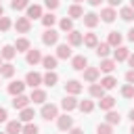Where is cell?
I'll list each match as a JSON object with an SVG mask.
<instances>
[{"mask_svg":"<svg viewBox=\"0 0 134 134\" xmlns=\"http://www.w3.org/2000/svg\"><path fill=\"white\" fill-rule=\"evenodd\" d=\"M6 117H8L6 109H4V107H0V124H2V121H6Z\"/></svg>","mask_w":134,"mask_h":134,"instance_id":"cell-47","label":"cell"},{"mask_svg":"<svg viewBox=\"0 0 134 134\" xmlns=\"http://www.w3.org/2000/svg\"><path fill=\"white\" fill-rule=\"evenodd\" d=\"M57 57H50V54H46V57H42V65L46 67V71H54V67H57Z\"/></svg>","mask_w":134,"mask_h":134,"instance_id":"cell-25","label":"cell"},{"mask_svg":"<svg viewBox=\"0 0 134 134\" xmlns=\"http://www.w3.org/2000/svg\"><path fill=\"white\" fill-rule=\"evenodd\" d=\"M75 2H82V0H75Z\"/></svg>","mask_w":134,"mask_h":134,"instance_id":"cell-58","label":"cell"},{"mask_svg":"<svg viewBox=\"0 0 134 134\" xmlns=\"http://www.w3.org/2000/svg\"><path fill=\"white\" fill-rule=\"evenodd\" d=\"M109 44L107 42H103V44H96V54L100 57V59H107V54H109Z\"/></svg>","mask_w":134,"mask_h":134,"instance_id":"cell-37","label":"cell"},{"mask_svg":"<svg viewBox=\"0 0 134 134\" xmlns=\"http://www.w3.org/2000/svg\"><path fill=\"white\" fill-rule=\"evenodd\" d=\"M27 105H29V96H25V94H17V96L13 98V107H15V109H19V111H21V109H25Z\"/></svg>","mask_w":134,"mask_h":134,"instance_id":"cell-16","label":"cell"},{"mask_svg":"<svg viewBox=\"0 0 134 134\" xmlns=\"http://www.w3.org/2000/svg\"><path fill=\"white\" fill-rule=\"evenodd\" d=\"M121 96H124V98H134V86H132V84H126V86L121 88Z\"/></svg>","mask_w":134,"mask_h":134,"instance_id":"cell-41","label":"cell"},{"mask_svg":"<svg viewBox=\"0 0 134 134\" xmlns=\"http://www.w3.org/2000/svg\"><path fill=\"white\" fill-rule=\"evenodd\" d=\"M0 134H6V132H0Z\"/></svg>","mask_w":134,"mask_h":134,"instance_id":"cell-59","label":"cell"},{"mask_svg":"<svg viewBox=\"0 0 134 134\" xmlns=\"http://www.w3.org/2000/svg\"><path fill=\"white\" fill-rule=\"evenodd\" d=\"M44 6L48 10H54V8H59V0H44Z\"/></svg>","mask_w":134,"mask_h":134,"instance_id":"cell-45","label":"cell"},{"mask_svg":"<svg viewBox=\"0 0 134 134\" xmlns=\"http://www.w3.org/2000/svg\"><path fill=\"white\" fill-rule=\"evenodd\" d=\"M84 44H86L88 48H96V44H98L96 34H86V36H84Z\"/></svg>","mask_w":134,"mask_h":134,"instance_id":"cell-36","label":"cell"},{"mask_svg":"<svg viewBox=\"0 0 134 134\" xmlns=\"http://www.w3.org/2000/svg\"><path fill=\"white\" fill-rule=\"evenodd\" d=\"M126 82L134 86V69H130V71H126Z\"/></svg>","mask_w":134,"mask_h":134,"instance_id":"cell-46","label":"cell"},{"mask_svg":"<svg viewBox=\"0 0 134 134\" xmlns=\"http://www.w3.org/2000/svg\"><path fill=\"white\" fill-rule=\"evenodd\" d=\"M77 107H80L84 113H92V111H94V103H92V100H82V103H77Z\"/></svg>","mask_w":134,"mask_h":134,"instance_id":"cell-39","label":"cell"},{"mask_svg":"<svg viewBox=\"0 0 134 134\" xmlns=\"http://www.w3.org/2000/svg\"><path fill=\"white\" fill-rule=\"evenodd\" d=\"M59 27H61V31H73V21L69 17H63L59 21Z\"/></svg>","mask_w":134,"mask_h":134,"instance_id":"cell-35","label":"cell"},{"mask_svg":"<svg viewBox=\"0 0 134 134\" xmlns=\"http://www.w3.org/2000/svg\"><path fill=\"white\" fill-rule=\"evenodd\" d=\"M119 121H121V115H119L117 111H113V109H111V111H107V124H111V126H115V124H117V126H119Z\"/></svg>","mask_w":134,"mask_h":134,"instance_id":"cell-34","label":"cell"},{"mask_svg":"<svg viewBox=\"0 0 134 134\" xmlns=\"http://www.w3.org/2000/svg\"><path fill=\"white\" fill-rule=\"evenodd\" d=\"M67 15H69L71 21H73V19H82V17H84V8H82L80 4H71L69 10H67Z\"/></svg>","mask_w":134,"mask_h":134,"instance_id":"cell-17","label":"cell"},{"mask_svg":"<svg viewBox=\"0 0 134 134\" xmlns=\"http://www.w3.org/2000/svg\"><path fill=\"white\" fill-rule=\"evenodd\" d=\"M29 100H34V103H38V105H44V103H46V92H44L42 88H34L31 94H29Z\"/></svg>","mask_w":134,"mask_h":134,"instance_id":"cell-9","label":"cell"},{"mask_svg":"<svg viewBox=\"0 0 134 134\" xmlns=\"http://www.w3.org/2000/svg\"><path fill=\"white\" fill-rule=\"evenodd\" d=\"M82 19H84V25H86V27H90V29H92V27H96V25H98V21H100L96 13H86Z\"/></svg>","mask_w":134,"mask_h":134,"instance_id":"cell-14","label":"cell"},{"mask_svg":"<svg viewBox=\"0 0 134 134\" xmlns=\"http://www.w3.org/2000/svg\"><path fill=\"white\" fill-rule=\"evenodd\" d=\"M10 25H13V23H10L8 17H0V31H8Z\"/></svg>","mask_w":134,"mask_h":134,"instance_id":"cell-44","label":"cell"},{"mask_svg":"<svg viewBox=\"0 0 134 134\" xmlns=\"http://www.w3.org/2000/svg\"><path fill=\"white\" fill-rule=\"evenodd\" d=\"M10 6H13L15 10H23V8H27V6H29V0H13V2H10Z\"/></svg>","mask_w":134,"mask_h":134,"instance_id":"cell-43","label":"cell"},{"mask_svg":"<svg viewBox=\"0 0 134 134\" xmlns=\"http://www.w3.org/2000/svg\"><path fill=\"white\" fill-rule=\"evenodd\" d=\"M65 92H67V94H71V96H75V94H80V92H82V84H80L77 80H69V82L65 84Z\"/></svg>","mask_w":134,"mask_h":134,"instance_id":"cell-8","label":"cell"},{"mask_svg":"<svg viewBox=\"0 0 134 134\" xmlns=\"http://www.w3.org/2000/svg\"><path fill=\"white\" fill-rule=\"evenodd\" d=\"M61 107H63V109H65V111H73V109H75V107H77V98H75V96H71V94H69V96H65V98H63V100H61Z\"/></svg>","mask_w":134,"mask_h":134,"instance_id":"cell-19","label":"cell"},{"mask_svg":"<svg viewBox=\"0 0 134 134\" xmlns=\"http://www.w3.org/2000/svg\"><path fill=\"white\" fill-rule=\"evenodd\" d=\"M15 75V67L10 63H2L0 65V77H13Z\"/></svg>","mask_w":134,"mask_h":134,"instance_id":"cell-28","label":"cell"},{"mask_svg":"<svg viewBox=\"0 0 134 134\" xmlns=\"http://www.w3.org/2000/svg\"><path fill=\"white\" fill-rule=\"evenodd\" d=\"M100 86H103L105 90H113V88L117 86V80H115L113 75H107V77H103V80H100Z\"/></svg>","mask_w":134,"mask_h":134,"instance_id":"cell-30","label":"cell"},{"mask_svg":"<svg viewBox=\"0 0 134 134\" xmlns=\"http://www.w3.org/2000/svg\"><path fill=\"white\" fill-rule=\"evenodd\" d=\"M25 61H27L29 65L42 63V52H40V50H36V48H29V50H27V57H25Z\"/></svg>","mask_w":134,"mask_h":134,"instance_id":"cell-10","label":"cell"},{"mask_svg":"<svg viewBox=\"0 0 134 134\" xmlns=\"http://www.w3.org/2000/svg\"><path fill=\"white\" fill-rule=\"evenodd\" d=\"M57 23V17L52 15V13H48V15H42V25L46 27V29H52V25Z\"/></svg>","mask_w":134,"mask_h":134,"instance_id":"cell-33","label":"cell"},{"mask_svg":"<svg viewBox=\"0 0 134 134\" xmlns=\"http://www.w3.org/2000/svg\"><path fill=\"white\" fill-rule=\"evenodd\" d=\"M29 48H31V44H29L27 38H19V40L15 42V50H17V52H27Z\"/></svg>","mask_w":134,"mask_h":134,"instance_id":"cell-23","label":"cell"},{"mask_svg":"<svg viewBox=\"0 0 134 134\" xmlns=\"http://www.w3.org/2000/svg\"><path fill=\"white\" fill-rule=\"evenodd\" d=\"M15 54H17V50H15V46H10V44H6V46L0 50V57H2L4 61H10V59H15Z\"/></svg>","mask_w":134,"mask_h":134,"instance_id":"cell-24","label":"cell"},{"mask_svg":"<svg viewBox=\"0 0 134 134\" xmlns=\"http://www.w3.org/2000/svg\"><path fill=\"white\" fill-rule=\"evenodd\" d=\"M69 134H84V130H82V128H71Z\"/></svg>","mask_w":134,"mask_h":134,"instance_id":"cell-48","label":"cell"},{"mask_svg":"<svg viewBox=\"0 0 134 134\" xmlns=\"http://www.w3.org/2000/svg\"><path fill=\"white\" fill-rule=\"evenodd\" d=\"M0 17H4V8H2V4H0Z\"/></svg>","mask_w":134,"mask_h":134,"instance_id":"cell-54","label":"cell"},{"mask_svg":"<svg viewBox=\"0 0 134 134\" xmlns=\"http://www.w3.org/2000/svg\"><path fill=\"white\" fill-rule=\"evenodd\" d=\"M57 128L63 130V132H65V130H71V128H73V117L67 115V113H65V115H59V117H57Z\"/></svg>","mask_w":134,"mask_h":134,"instance_id":"cell-2","label":"cell"},{"mask_svg":"<svg viewBox=\"0 0 134 134\" xmlns=\"http://www.w3.org/2000/svg\"><path fill=\"white\" fill-rule=\"evenodd\" d=\"M130 8H134V0H130Z\"/></svg>","mask_w":134,"mask_h":134,"instance_id":"cell-55","label":"cell"},{"mask_svg":"<svg viewBox=\"0 0 134 134\" xmlns=\"http://www.w3.org/2000/svg\"><path fill=\"white\" fill-rule=\"evenodd\" d=\"M40 115H42L46 121H50V119H57V117H59V109H57V105H52V103H44L42 109H40Z\"/></svg>","mask_w":134,"mask_h":134,"instance_id":"cell-1","label":"cell"},{"mask_svg":"<svg viewBox=\"0 0 134 134\" xmlns=\"http://www.w3.org/2000/svg\"><path fill=\"white\" fill-rule=\"evenodd\" d=\"M113 57H115V63L126 61V59L130 57V50H128L126 46H117V48H115V52H113Z\"/></svg>","mask_w":134,"mask_h":134,"instance_id":"cell-21","label":"cell"},{"mask_svg":"<svg viewBox=\"0 0 134 134\" xmlns=\"http://www.w3.org/2000/svg\"><path fill=\"white\" fill-rule=\"evenodd\" d=\"M59 82V75L54 73V71H46L44 75H42V84H46V86H54Z\"/></svg>","mask_w":134,"mask_h":134,"instance_id":"cell-26","label":"cell"},{"mask_svg":"<svg viewBox=\"0 0 134 134\" xmlns=\"http://www.w3.org/2000/svg\"><path fill=\"white\" fill-rule=\"evenodd\" d=\"M0 65H2V57H0Z\"/></svg>","mask_w":134,"mask_h":134,"instance_id":"cell-57","label":"cell"},{"mask_svg":"<svg viewBox=\"0 0 134 134\" xmlns=\"http://www.w3.org/2000/svg\"><path fill=\"white\" fill-rule=\"evenodd\" d=\"M34 115H36V113H34V109H31V107H25V109H21L19 119H21V121H25V124H29V121L34 119Z\"/></svg>","mask_w":134,"mask_h":134,"instance_id":"cell-32","label":"cell"},{"mask_svg":"<svg viewBox=\"0 0 134 134\" xmlns=\"http://www.w3.org/2000/svg\"><path fill=\"white\" fill-rule=\"evenodd\" d=\"M90 96H92V98H103V96H105V88H103L100 84H92V86H90Z\"/></svg>","mask_w":134,"mask_h":134,"instance_id":"cell-31","label":"cell"},{"mask_svg":"<svg viewBox=\"0 0 134 134\" xmlns=\"http://www.w3.org/2000/svg\"><path fill=\"white\" fill-rule=\"evenodd\" d=\"M42 42H44L46 46L57 44V42H59V31H54V29H46V31L42 34Z\"/></svg>","mask_w":134,"mask_h":134,"instance_id":"cell-3","label":"cell"},{"mask_svg":"<svg viewBox=\"0 0 134 134\" xmlns=\"http://www.w3.org/2000/svg\"><path fill=\"white\" fill-rule=\"evenodd\" d=\"M100 2H103V0H88L90 6H100Z\"/></svg>","mask_w":134,"mask_h":134,"instance_id":"cell-50","label":"cell"},{"mask_svg":"<svg viewBox=\"0 0 134 134\" xmlns=\"http://www.w3.org/2000/svg\"><path fill=\"white\" fill-rule=\"evenodd\" d=\"M27 19H42V6L40 4H29L27 6Z\"/></svg>","mask_w":134,"mask_h":134,"instance_id":"cell-12","label":"cell"},{"mask_svg":"<svg viewBox=\"0 0 134 134\" xmlns=\"http://www.w3.org/2000/svg\"><path fill=\"white\" fill-rule=\"evenodd\" d=\"M15 29H17L19 34H27V31L31 29L29 19H27V17H19V19H17V23H15Z\"/></svg>","mask_w":134,"mask_h":134,"instance_id":"cell-7","label":"cell"},{"mask_svg":"<svg viewBox=\"0 0 134 134\" xmlns=\"http://www.w3.org/2000/svg\"><path fill=\"white\" fill-rule=\"evenodd\" d=\"M21 130H23V126L19 119H13L6 124V134H21Z\"/></svg>","mask_w":134,"mask_h":134,"instance_id":"cell-22","label":"cell"},{"mask_svg":"<svg viewBox=\"0 0 134 134\" xmlns=\"http://www.w3.org/2000/svg\"><path fill=\"white\" fill-rule=\"evenodd\" d=\"M98 75H100L98 67H86V69H84V80H86V82H90V84H96Z\"/></svg>","mask_w":134,"mask_h":134,"instance_id":"cell-6","label":"cell"},{"mask_svg":"<svg viewBox=\"0 0 134 134\" xmlns=\"http://www.w3.org/2000/svg\"><path fill=\"white\" fill-rule=\"evenodd\" d=\"M23 90H25V82H10L8 84V94H13V96H17V94H23Z\"/></svg>","mask_w":134,"mask_h":134,"instance_id":"cell-15","label":"cell"},{"mask_svg":"<svg viewBox=\"0 0 134 134\" xmlns=\"http://www.w3.org/2000/svg\"><path fill=\"white\" fill-rule=\"evenodd\" d=\"M107 2L111 4V8H113V6H117V4H121V0H107Z\"/></svg>","mask_w":134,"mask_h":134,"instance_id":"cell-51","label":"cell"},{"mask_svg":"<svg viewBox=\"0 0 134 134\" xmlns=\"http://www.w3.org/2000/svg\"><path fill=\"white\" fill-rule=\"evenodd\" d=\"M113 69H115V61H113V59H103V61H100V67H98V71L111 73Z\"/></svg>","mask_w":134,"mask_h":134,"instance_id":"cell-27","label":"cell"},{"mask_svg":"<svg viewBox=\"0 0 134 134\" xmlns=\"http://www.w3.org/2000/svg\"><path fill=\"white\" fill-rule=\"evenodd\" d=\"M115 17H117V13H115V8H111V6H107V8L100 10V19H103L105 23H113Z\"/></svg>","mask_w":134,"mask_h":134,"instance_id":"cell-13","label":"cell"},{"mask_svg":"<svg viewBox=\"0 0 134 134\" xmlns=\"http://www.w3.org/2000/svg\"><path fill=\"white\" fill-rule=\"evenodd\" d=\"M67 42H69V46H80V44L84 42V36L73 29V31H69V36H67Z\"/></svg>","mask_w":134,"mask_h":134,"instance_id":"cell-18","label":"cell"},{"mask_svg":"<svg viewBox=\"0 0 134 134\" xmlns=\"http://www.w3.org/2000/svg\"><path fill=\"white\" fill-rule=\"evenodd\" d=\"M119 17H121L124 21H132V19H134V8H130V6H124V8L119 10Z\"/></svg>","mask_w":134,"mask_h":134,"instance_id":"cell-38","label":"cell"},{"mask_svg":"<svg viewBox=\"0 0 134 134\" xmlns=\"http://www.w3.org/2000/svg\"><path fill=\"white\" fill-rule=\"evenodd\" d=\"M96 132H98V134H113V126L107 124V121H105V124H98V126H96Z\"/></svg>","mask_w":134,"mask_h":134,"instance_id":"cell-40","label":"cell"},{"mask_svg":"<svg viewBox=\"0 0 134 134\" xmlns=\"http://www.w3.org/2000/svg\"><path fill=\"white\" fill-rule=\"evenodd\" d=\"M71 67H73L75 71H84V69L88 67V59H86L84 54H75V57L71 59Z\"/></svg>","mask_w":134,"mask_h":134,"instance_id":"cell-4","label":"cell"},{"mask_svg":"<svg viewBox=\"0 0 134 134\" xmlns=\"http://www.w3.org/2000/svg\"><path fill=\"white\" fill-rule=\"evenodd\" d=\"M98 107H100L103 111H111V109L115 107V98L109 96V94H105L103 98H98Z\"/></svg>","mask_w":134,"mask_h":134,"instance_id":"cell-11","label":"cell"},{"mask_svg":"<svg viewBox=\"0 0 134 134\" xmlns=\"http://www.w3.org/2000/svg\"><path fill=\"white\" fill-rule=\"evenodd\" d=\"M38 132H40V130H38V126H36V124H31V121H29V124H25V126H23V130H21V134H38Z\"/></svg>","mask_w":134,"mask_h":134,"instance_id":"cell-42","label":"cell"},{"mask_svg":"<svg viewBox=\"0 0 134 134\" xmlns=\"http://www.w3.org/2000/svg\"><path fill=\"white\" fill-rule=\"evenodd\" d=\"M130 134H134V124H132V130H130Z\"/></svg>","mask_w":134,"mask_h":134,"instance_id":"cell-56","label":"cell"},{"mask_svg":"<svg viewBox=\"0 0 134 134\" xmlns=\"http://www.w3.org/2000/svg\"><path fill=\"white\" fill-rule=\"evenodd\" d=\"M130 119H132V124H134V109L130 111Z\"/></svg>","mask_w":134,"mask_h":134,"instance_id":"cell-53","label":"cell"},{"mask_svg":"<svg viewBox=\"0 0 134 134\" xmlns=\"http://www.w3.org/2000/svg\"><path fill=\"white\" fill-rule=\"evenodd\" d=\"M107 44H109V46H115V48H117V46H121V34H119V31H111V34H109Z\"/></svg>","mask_w":134,"mask_h":134,"instance_id":"cell-29","label":"cell"},{"mask_svg":"<svg viewBox=\"0 0 134 134\" xmlns=\"http://www.w3.org/2000/svg\"><path fill=\"white\" fill-rule=\"evenodd\" d=\"M25 84L31 86V90H34V88H38V86L42 84V75H40L38 71H29V73L25 75Z\"/></svg>","mask_w":134,"mask_h":134,"instance_id":"cell-5","label":"cell"},{"mask_svg":"<svg viewBox=\"0 0 134 134\" xmlns=\"http://www.w3.org/2000/svg\"><path fill=\"white\" fill-rule=\"evenodd\" d=\"M126 61H128V65H130V67H132V69H134V54H130V57H128V59H126Z\"/></svg>","mask_w":134,"mask_h":134,"instance_id":"cell-49","label":"cell"},{"mask_svg":"<svg viewBox=\"0 0 134 134\" xmlns=\"http://www.w3.org/2000/svg\"><path fill=\"white\" fill-rule=\"evenodd\" d=\"M71 57V46L69 44H59L57 46V59H69Z\"/></svg>","mask_w":134,"mask_h":134,"instance_id":"cell-20","label":"cell"},{"mask_svg":"<svg viewBox=\"0 0 134 134\" xmlns=\"http://www.w3.org/2000/svg\"><path fill=\"white\" fill-rule=\"evenodd\" d=\"M128 40H130V42H134V27L128 31Z\"/></svg>","mask_w":134,"mask_h":134,"instance_id":"cell-52","label":"cell"}]
</instances>
